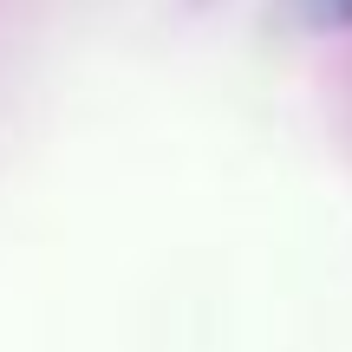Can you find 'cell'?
Returning <instances> with one entry per match:
<instances>
[{"instance_id":"1","label":"cell","mask_w":352,"mask_h":352,"mask_svg":"<svg viewBox=\"0 0 352 352\" xmlns=\"http://www.w3.org/2000/svg\"><path fill=\"white\" fill-rule=\"evenodd\" d=\"M300 13L314 26H352V0H300Z\"/></svg>"}]
</instances>
